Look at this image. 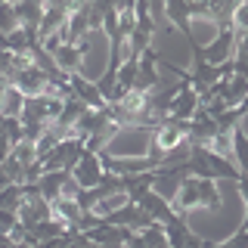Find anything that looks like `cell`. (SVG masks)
<instances>
[{"mask_svg":"<svg viewBox=\"0 0 248 248\" xmlns=\"http://www.w3.org/2000/svg\"><path fill=\"white\" fill-rule=\"evenodd\" d=\"M84 149H87V146H84L81 140H75V137L62 140L56 149L41 161V170H44V174H46V170H68V174H72V168L78 165V158L84 155Z\"/></svg>","mask_w":248,"mask_h":248,"instance_id":"cell-2","label":"cell"},{"mask_svg":"<svg viewBox=\"0 0 248 248\" xmlns=\"http://www.w3.org/2000/svg\"><path fill=\"white\" fill-rule=\"evenodd\" d=\"M245 112H248V96H245Z\"/></svg>","mask_w":248,"mask_h":248,"instance_id":"cell-16","label":"cell"},{"mask_svg":"<svg viewBox=\"0 0 248 248\" xmlns=\"http://www.w3.org/2000/svg\"><path fill=\"white\" fill-rule=\"evenodd\" d=\"M50 217L56 223H62L68 232H78V227H81V217H84V208L78 205V199H56L50 205Z\"/></svg>","mask_w":248,"mask_h":248,"instance_id":"cell-8","label":"cell"},{"mask_svg":"<svg viewBox=\"0 0 248 248\" xmlns=\"http://www.w3.org/2000/svg\"><path fill=\"white\" fill-rule=\"evenodd\" d=\"M10 152H13V143H10V137H6V130H3V121H0V165L10 158Z\"/></svg>","mask_w":248,"mask_h":248,"instance_id":"cell-15","label":"cell"},{"mask_svg":"<svg viewBox=\"0 0 248 248\" xmlns=\"http://www.w3.org/2000/svg\"><path fill=\"white\" fill-rule=\"evenodd\" d=\"M68 87H72V96L81 99V103L87 106L90 112H103V108L108 106L106 99H103V93H99V87H96V81H93V78L72 75V78H68Z\"/></svg>","mask_w":248,"mask_h":248,"instance_id":"cell-7","label":"cell"},{"mask_svg":"<svg viewBox=\"0 0 248 248\" xmlns=\"http://www.w3.org/2000/svg\"><path fill=\"white\" fill-rule=\"evenodd\" d=\"M199 208H205V211L220 208V192H217L214 180H199Z\"/></svg>","mask_w":248,"mask_h":248,"instance_id":"cell-13","label":"cell"},{"mask_svg":"<svg viewBox=\"0 0 248 248\" xmlns=\"http://www.w3.org/2000/svg\"><path fill=\"white\" fill-rule=\"evenodd\" d=\"M44 220H53L50 217V202H44L34 186H25V199H22V205H19V223L25 230H31V227H37V223H44Z\"/></svg>","mask_w":248,"mask_h":248,"instance_id":"cell-5","label":"cell"},{"mask_svg":"<svg viewBox=\"0 0 248 248\" xmlns=\"http://www.w3.org/2000/svg\"><path fill=\"white\" fill-rule=\"evenodd\" d=\"M199 108H202V99H199L196 87H192V81L186 78V81H183V87H180V93L174 96V106H170V121L189 124L192 118H196V112H199Z\"/></svg>","mask_w":248,"mask_h":248,"instance_id":"cell-6","label":"cell"},{"mask_svg":"<svg viewBox=\"0 0 248 248\" xmlns=\"http://www.w3.org/2000/svg\"><path fill=\"white\" fill-rule=\"evenodd\" d=\"M16 6V19H19L22 31H37L44 19V3H13Z\"/></svg>","mask_w":248,"mask_h":248,"instance_id":"cell-9","label":"cell"},{"mask_svg":"<svg viewBox=\"0 0 248 248\" xmlns=\"http://www.w3.org/2000/svg\"><path fill=\"white\" fill-rule=\"evenodd\" d=\"M232 161H236L239 174L248 177V134L239 130V127H236V134H232Z\"/></svg>","mask_w":248,"mask_h":248,"instance_id":"cell-12","label":"cell"},{"mask_svg":"<svg viewBox=\"0 0 248 248\" xmlns=\"http://www.w3.org/2000/svg\"><path fill=\"white\" fill-rule=\"evenodd\" d=\"M127 202H130V199H127V192H115V196L103 199L99 205H93V208H90V214H93V217H99V220H108V217L118 214L121 208L127 205Z\"/></svg>","mask_w":248,"mask_h":248,"instance_id":"cell-10","label":"cell"},{"mask_svg":"<svg viewBox=\"0 0 248 248\" xmlns=\"http://www.w3.org/2000/svg\"><path fill=\"white\" fill-rule=\"evenodd\" d=\"M22 108H25V96H22V93L10 84V87L3 90V103H0V118H19Z\"/></svg>","mask_w":248,"mask_h":248,"instance_id":"cell-11","label":"cell"},{"mask_svg":"<svg viewBox=\"0 0 248 248\" xmlns=\"http://www.w3.org/2000/svg\"><path fill=\"white\" fill-rule=\"evenodd\" d=\"M72 177H75V183L81 186V192H84V189H96V186L106 180V168H103L99 152L84 149V155L78 158V165L72 168Z\"/></svg>","mask_w":248,"mask_h":248,"instance_id":"cell-3","label":"cell"},{"mask_svg":"<svg viewBox=\"0 0 248 248\" xmlns=\"http://www.w3.org/2000/svg\"><path fill=\"white\" fill-rule=\"evenodd\" d=\"M152 134H155L152 127H121L99 155H108V158H149Z\"/></svg>","mask_w":248,"mask_h":248,"instance_id":"cell-1","label":"cell"},{"mask_svg":"<svg viewBox=\"0 0 248 248\" xmlns=\"http://www.w3.org/2000/svg\"><path fill=\"white\" fill-rule=\"evenodd\" d=\"M232 53H236V31L230 25H220L214 41H208L202 46V59H205L208 65H223V62L232 59Z\"/></svg>","mask_w":248,"mask_h":248,"instance_id":"cell-4","label":"cell"},{"mask_svg":"<svg viewBox=\"0 0 248 248\" xmlns=\"http://www.w3.org/2000/svg\"><path fill=\"white\" fill-rule=\"evenodd\" d=\"M230 28L236 34H248V3H232L230 10Z\"/></svg>","mask_w":248,"mask_h":248,"instance_id":"cell-14","label":"cell"}]
</instances>
